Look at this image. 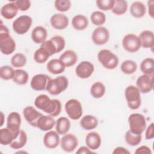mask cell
<instances>
[{
    "label": "cell",
    "instance_id": "obj_1",
    "mask_svg": "<svg viewBox=\"0 0 154 154\" xmlns=\"http://www.w3.org/2000/svg\"><path fill=\"white\" fill-rule=\"evenodd\" d=\"M34 105L52 117H57L61 111V103L58 99H51L45 94H42L36 97Z\"/></svg>",
    "mask_w": 154,
    "mask_h": 154
},
{
    "label": "cell",
    "instance_id": "obj_2",
    "mask_svg": "<svg viewBox=\"0 0 154 154\" xmlns=\"http://www.w3.org/2000/svg\"><path fill=\"white\" fill-rule=\"evenodd\" d=\"M16 49V42L10 34L8 28L2 23L0 26V50L4 55L11 54Z\"/></svg>",
    "mask_w": 154,
    "mask_h": 154
},
{
    "label": "cell",
    "instance_id": "obj_3",
    "mask_svg": "<svg viewBox=\"0 0 154 154\" xmlns=\"http://www.w3.org/2000/svg\"><path fill=\"white\" fill-rule=\"evenodd\" d=\"M97 59L103 67L108 70H113L119 65V58L108 49H102L97 54Z\"/></svg>",
    "mask_w": 154,
    "mask_h": 154
},
{
    "label": "cell",
    "instance_id": "obj_4",
    "mask_svg": "<svg viewBox=\"0 0 154 154\" xmlns=\"http://www.w3.org/2000/svg\"><path fill=\"white\" fill-rule=\"evenodd\" d=\"M140 91L135 85H129L125 90V96L128 107L131 109H138L141 104Z\"/></svg>",
    "mask_w": 154,
    "mask_h": 154
},
{
    "label": "cell",
    "instance_id": "obj_5",
    "mask_svg": "<svg viewBox=\"0 0 154 154\" xmlns=\"http://www.w3.org/2000/svg\"><path fill=\"white\" fill-rule=\"evenodd\" d=\"M69 85V81L64 76H58L55 78H51L49 81L46 90L52 95H58L65 91Z\"/></svg>",
    "mask_w": 154,
    "mask_h": 154
},
{
    "label": "cell",
    "instance_id": "obj_6",
    "mask_svg": "<svg viewBox=\"0 0 154 154\" xmlns=\"http://www.w3.org/2000/svg\"><path fill=\"white\" fill-rule=\"evenodd\" d=\"M129 131L134 134H142L146 128L145 117L140 113H132L128 117Z\"/></svg>",
    "mask_w": 154,
    "mask_h": 154
},
{
    "label": "cell",
    "instance_id": "obj_7",
    "mask_svg": "<svg viewBox=\"0 0 154 154\" xmlns=\"http://www.w3.org/2000/svg\"><path fill=\"white\" fill-rule=\"evenodd\" d=\"M64 109L68 117L73 120L79 119L83 113L81 102L75 99L68 100L65 103Z\"/></svg>",
    "mask_w": 154,
    "mask_h": 154
},
{
    "label": "cell",
    "instance_id": "obj_8",
    "mask_svg": "<svg viewBox=\"0 0 154 154\" xmlns=\"http://www.w3.org/2000/svg\"><path fill=\"white\" fill-rule=\"evenodd\" d=\"M32 23V18L28 15H22L16 19L12 24L13 31L19 35L26 34Z\"/></svg>",
    "mask_w": 154,
    "mask_h": 154
},
{
    "label": "cell",
    "instance_id": "obj_9",
    "mask_svg": "<svg viewBox=\"0 0 154 154\" xmlns=\"http://www.w3.org/2000/svg\"><path fill=\"white\" fill-rule=\"evenodd\" d=\"M122 46L125 51L131 53L137 52L141 47L138 36L132 33L127 34L123 37Z\"/></svg>",
    "mask_w": 154,
    "mask_h": 154
},
{
    "label": "cell",
    "instance_id": "obj_10",
    "mask_svg": "<svg viewBox=\"0 0 154 154\" xmlns=\"http://www.w3.org/2000/svg\"><path fill=\"white\" fill-rule=\"evenodd\" d=\"M60 144L63 150L66 152H72L78 145V140L75 135L67 133L60 139Z\"/></svg>",
    "mask_w": 154,
    "mask_h": 154
},
{
    "label": "cell",
    "instance_id": "obj_11",
    "mask_svg": "<svg viewBox=\"0 0 154 154\" xmlns=\"http://www.w3.org/2000/svg\"><path fill=\"white\" fill-rule=\"evenodd\" d=\"M109 38V32L104 26H98L95 28L91 34L93 42L96 45H103L108 42Z\"/></svg>",
    "mask_w": 154,
    "mask_h": 154
},
{
    "label": "cell",
    "instance_id": "obj_12",
    "mask_svg": "<svg viewBox=\"0 0 154 154\" xmlns=\"http://www.w3.org/2000/svg\"><path fill=\"white\" fill-rule=\"evenodd\" d=\"M136 85L140 93L150 92L153 88V75L143 74L140 76L137 79Z\"/></svg>",
    "mask_w": 154,
    "mask_h": 154
},
{
    "label": "cell",
    "instance_id": "obj_13",
    "mask_svg": "<svg viewBox=\"0 0 154 154\" xmlns=\"http://www.w3.org/2000/svg\"><path fill=\"white\" fill-rule=\"evenodd\" d=\"M94 66L92 63L88 61L80 62L75 69L76 76L81 79H87L93 73Z\"/></svg>",
    "mask_w": 154,
    "mask_h": 154
},
{
    "label": "cell",
    "instance_id": "obj_14",
    "mask_svg": "<svg viewBox=\"0 0 154 154\" xmlns=\"http://www.w3.org/2000/svg\"><path fill=\"white\" fill-rule=\"evenodd\" d=\"M51 77L46 74L39 73L35 75L31 79L30 86L35 91L45 90Z\"/></svg>",
    "mask_w": 154,
    "mask_h": 154
},
{
    "label": "cell",
    "instance_id": "obj_15",
    "mask_svg": "<svg viewBox=\"0 0 154 154\" xmlns=\"http://www.w3.org/2000/svg\"><path fill=\"white\" fill-rule=\"evenodd\" d=\"M21 125L20 115L17 112H10L7 119V128H8L17 137L20 132Z\"/></svg>",
    "mask_w": 154,
    "mask_h": 154
},
{
    "label": "cell",
    "instance_id": "obj_16",
    "mask_svg": "<svg viewBox=\"0 0 154 154\" xmlns=\"http://www.w3.org/2000/svg\"><path fill=\"white\" fill-rule=\"evenodd\" d=\"M23 115L26 121L32 126L37 128L38 119L43 115L32 106H27L23 110Z\"/></svg>",
    "mask_w": 154,
    "mask_h": 154
},
{
    "label": "cell",
    "instance_id": "obj_17",
    "mask_svg": "<svg viewBox=\"0 0 154 154\" xmlns=\"http://www.w3.org/2000/svg\"><path fill=\"white\" fill-rule=\"evenodd\" d=\"M50 23L55 29H64L69 25V18L63 13H55L51 16Z\"/></svg>",
    "mask_w": 154,
    "mask_h": 154
},
{
    "label": "cell",
    "instance_id": "obj_18",
    "mask_svg": "<svg viewBox=\"0 0 154 154\" xmlns=\"http://www.w3.org/2000/svg\"><path fill=\"white\" fill-rule=\"evenodd\" d=\"M60 142L59 134L55 131H48L43 137V144L48 149H55Z\"/></svg>",
    "mask_w": 154,
    "mask_h": 154
},
{
    "label": "cell",
    "instance_id": "obj_19",
    "mask_svg": "<svg viewBox=\"0 0 154 154\" xmlns=\"http://www.w3.org/2000/svg\"><path fill=\"white\" fill-rule=\"evenodd\" d=\"M55 120L49 115H42L38 120L37 128L42 131H49L55 125Z\"/></svg>",
    "mask_w": 154,
    "mask_h": 154
},
{
    "label": "cell",
    "instance_id": "obj_20",
    "mask_svg": "<svg viewBox=\"0 0 154 154\" xmlns=\"http://www.w3.org/2000/svg\"><path fill=\"white\" fill-rule=\"evenodd\" d=\"M102 143L100 135L96 132H90L85 137L86 146L91 150L98 149Z\"/></svg>",
    "mask_w": 154,
    "mask_h": 154
},
{
    "label": "cell",
    "instance_id": "obj_21",
    "mask_svg": "<svg viewBox=\"0 0 154 154\" xmlns=\"http://www.w3.org/2000/svg\"><path fill=\"white\" fill-rule=\"evenodd\" d=\"M18 8H17L14 2H10L4 4L1 8V15L5 19L10 20L13 19L18 13Z\"/></svg>",
    "mask_w": 154,
    "mask_h": 154
},
{
    "label": "cell",
    "instance_id": "obj_22",
    "mask_svg": "<svg viewBox=\"0 0 154 154\" xmlns=\"http://www.w3.org/2000/svg\"><path fill=\"white\" fill-rule=\"evenodd\" d=\"M141 46L144 48L152 49L154 46V34L152 31L144 30L138 36Z\"/></svg>",
    "mask_w": 154,
    "mask_h": 154
},
{
    "label": "cell",
    "instance_id": "obj_23",
    "mask_svg": "<svg viewBox=\"0 0 154 154\" xmlns=\"http://www.w3.org/2000/svg\"><path fill=\"white\" fill-rule=\"evenodd\" d=\"M66 67H69L74 66L78 61V55L76 53L71 49L66 50L60 57L59 58Z\"/></svg>",
    "mask_w": 154,
    "mask_h": 154
},
{
    "label": "cell",
    "instance_id": "obj_24",
    "mask_svg": "<svg viewBox=\"0 0 154 154\" xmlns=\"http://www.w3.org/2000/svg\"><path fill=\"white\" fill-rule=\"evenodd\" d=\"M48 36V31L46 29L42 26H35L31 32V39L37 44L42 43L45 40Z\"/></svg>",
    "mask_w": 154,
    "mask_h": 154
},
{
    "label": "cell",
    "instance_id": "obj_25",
    "mask_svg": "<svg viewBox=\"0 0 154 154\" xmlns=\"http://www.w3.org/2000/svg\"><path fill=\"white\" fill-rule=\"evenodd\" d=\"M46 68L49 73L54 75H58L65 70L66 66L60 59L54 58L47 63Z\"/></svg>",
    "mask_w": 154,
    "mask_h": 154
},
{
    "label": "cell",
    "instance_id": "obj_26",
    "mask_svg": "<svg viewBox=\"0 0 154 154\" xmlns=\"http://www.w3.org/2000/svg\"><path fill=\"white\" fill-rule=\"evenodd\" d=\"M146 13L145 5L140 1H134L130 6V13L135 18L143 17Z\"/></svg>",
    "mask_w": 154,
    "mask_h": 154
},
{
    "label": "cell",
    "instance_id": "obj_27",
    "mask_svg": "<svg viewBox=\"0 0 154 154\" xmlns=\"http://www.w3.org/2000/svg\"><path fill=\"white\" fill-rule=\"evenodd\" d=\"M80 125L85 130H93L97 126L98 120L94 116L86 115L80 120Z\"/></svg>",
    "mask_w": 154,
    "mask_h": 154
},
{
    "label": "cell",
    "instance_id": "obj_28",
    "mask_svg": "<svg viewBox=\"0 0 154 154\" xmlns=\"http://www.w3.org/2000/svg\"><path fill=\"white\" fill-rule=\"evenodd\" d=\"M88 25L87 17L83 14L75 15L72 20V25L77 31L84 30Z\"/></svg>",
    "mask_w": 154,
    "mask_h": 154
},
{
    "label": "cell",
    "instance_id": "obj_29",
    "mask_svg": "<svg viewBox=\"0 0 154 154\" xmlns=\"http://www.w3.org/2000/svg\"><path fill=\"white\" fill-rule=\"evenodd\" d=\"M70 128V122L66 117H59L55 123V130L61 135H64L68 132Z\"/></svg>",
    "mask_w": 154,
    "mask_h": 154
},
{
    "label": "cell",
    "instance_id": "obj_30",
    "mask_svg": "<svg viewBox=\"0 0 154 154\" xmlns=\"http://www.w3.org/2000/svg\"><path fill=\"white\" fill-rule=\"evenodd\" d=\"M17 137L7 127L0 129V143L3 146L10 145Z\"/></svg>",
    "mask_w": 154,
    "mask_h": 154
},
{
    "label": "cell",
    "instance_id": "obj_31",
    "mask_svg": "<svg viewBox=\"0 0 154 154\" xmlns=\"http://www.w3.org/2000/svg\"><path fill=\"white\" fill-rule=\"evenodd\" d=\"M90 94L95 99H99L102 97L106 91L105 85L100 82L97 81L94 82L90 87Z\"/></svg>",
    "mask_w": 154,
    "mask_h": 154
},
{
    "label": "cell",
    "instance_id": "obj_32",
    "mask_svg": "<svg viewBox=\"0 0 154 154\" xmlns=\"http://www.w3.org/2000/svg\"><path fill=\"white\" fill-rule=\"evenodd\" d=\"M27 140L28 137L26 133L24 131L20 130L17 137L15 138L9 146L13 149H20L26 145Z\"/></svg>",
    "mask_w": 154,
    "mask_h": 154
},
{
    "label": "cell",
    "instance_id": "obj_33",
    "mask_svg": "<svg viewBox=\"0 0 154 154\" xmlns=\"http://www.w3.org/2000/svg\"><path fill=\"white\" fill-rule=\"evenodd\" d=\"M29 78L28 73L26 71L23 69L14 70V73L13 78V81L14 83L18 85H25Z\"/></svg>",
    "mask_w": 154,
    "mask_h": 154
},
{
    "label": "cell",
    "instance_id": "obj_34",
    "mask_svg": "<svg viewBox=\"0 0 154 154\" xmlns=\"http://www.w3.org/2000/svg\"><path fill=\"white\" fill-rule=\"evenodd\" d=\"M140 68L141 71L145 75H153L154 60L152 58H146L142 61Z\"/></svg>",
    "mask_w": 154,
    "mask_h": 154
},
{
    "label": "cell",
    "instance_id": "obj_35",
    "mask_svg": "<svg viewBox=\"0 0 154 154\" xmlns=\"http://www.w3.org/2000/svg\"><path fill=\"white\" fill-rule=\"evenodd\" d=\"M128 2L125 0H116L113 6L112 12L117 16L124 14L128 10Z\"/></svg>",
    "mask_w": 154,
    "mask_h": 154
},
{
    "label": "cell",
    "instance_id": "obj_36",
    "mask_svg": "<svg viewBox=\"0 0 154 154\" xmlns=\"http://www.w3.org/2000/svg\"><path fill=\"white\" fill-rule=\"evenodd\" d=\"M122 72L126 75H131L135 73L137 69V64L135 61L128 60L123 61L120 66Z\"/></svg>",
    "mask_w": 154,
    "mask_h": 154
},
{
    "label": "cell",
    "instance_id": "obj_37",
    "mask_svg": "<svg viewBox=\"0 0 154 154\" xmlns=\"http://www.w3.org/2000/svg\"><path fill=\"white\" fill-rule=\"evenodd\" d=\"M125 141L128 144L131 146H135L139 144L142 139L141 134H136L128 130L125 135Z\"/></svg>",
    "mask_w": 154,
    "mask_h": 154
},
{
    "label": "cell",
    "instance_id": "obj_38",
    "mask_svg": "<svg viewBox=\"0 0 154 154\" xmlns=\"http://www.w3.org/2000/svg\"><path fill=\"white\" fill-rule=\"evenodd\" d=\"M27 62L26 56L22 53L15 54L11 58L10 63L13 67L16 68H21L25 66Z\"/></svg>",
    "mask_w": 154,
    "mask_h": 154
},
{
    "label": "cell",
    "instance_id": "obj_39",
    "mask_svg": "<svg viewBox=\"0 0 154 154\" xmlns=\"http://www.w3.org/2000/svg\"><path fill=\"white\" fill-rule=\"evenodd\" d=\"M50 57L48 52L42 47H40L37 49L34 54V60L38 64H43L46 63Z\"/></svg>",
    "mask_w": 154,
    "mask_h": 154
},
{
    "label": "cell",
    "instance_id": "obj_40",
    "mask_svg": "<svg viewBox=\"0 0 154 154\" xmlns=\"http://www.w3.org/2000/svg\"><path fill=\"white\" fill-rule=\"evenodd\" d=\"M90 20L94 25L101 26L106 22V16L101 11H95L91 13Z\"/></svg>",
    "mask_w": 154,
    "mask_h": 154
},
{
    "label": "cell",
    "instance_id": "obj_41",
    "mask_svg": "<svg viewBox=\"0 0 154 154\" xmlns=\"http://www.w3.org/2000/svg\"><path fill=\"white\" fill-rule=\"evenodd\" d=\"M14 70L9 66H2L0 68V77L3 80L12 79L14 76Z\"/></svg>",
    "mask_w": 154,
    "mask_h": 154
},
{
    "label": "cell",
    "instance_id": "obj_42",
    "mask_svg": "<svg viewBox=\"0 0 154 154\" xmlns=\"http://www.w3.org/2000/svg\"><path fill=\"white\" fill-rule=\"evenodd\" d=\"M72 5L70 0H56L54 2V6L57 10L60 12H66L69 10Z\"/></svg>",
    "mask_w": 154,
    "mask_h": 154
},
{
    "label": "cell",
    "instance_id": "obj_43",
    "mask_svg": "<svg viewBox=\"0 0 154 154\" xmlns=\"http://www.w3.org/2000/svg\"><path fill=\"white\" fill-rule=\"evenodd\" d=\"M50 39L54 43L56 48L57 53L63 51V49H64V48H65L66 41L63 37L61 35H54Z\"/></svg>",
    "mask_w": 154,
    "mask_h": 154
},
{
    "label": "cell",
    "instance_id": "obj_44",
    "mask_svg": "<svg viewBox=\"0 0 154 154\" xmlns=\"http://www.w3.org/2000/svg\"><path fill=\"white\" fill-rule=\"evenodd\" d=\"M115 0H97L96 1L97 7L102 11H108L112 9Z\"/></svg>",
    "mask_w": 154,
    "mask_h": 154
},
{
    "label": "cell",
    "instance_id": "obj_45",
    "mask_svg": "<svg viewBox=\"0 0 154 154\" xmlns=\"http://www.w3.org/2000/svg\"><path fill=\"white\" fill-rule=\"evenodd\" d=\"M40 46L43 48L48 52L50 57H51L53 55L57 53L56 48H55L54 43L52 42V41L51 39L45 40L44 42H43L41 44Z\"/></svg>",
    "mask_w": 154,
    "mask_h": 154
},
{
    "label": "cell",
    "instance_id": "obj_46",
    "mask_svg": "<svg viewBox=\"0 0 154 154\" xmlns=\"http://www.w3.org/2000/svg\"><path fill=\"white\" fill-rule=\"evenodd\" d=\"M19 11H25L31 7V1L29 0H17L14 1Z\"/></svg>",
    "mask_w": 154,
    "mask_h": 154
},
{
    "label": "cell",
    "instance_id": "obj_47",
    "mask_svg": "<svg viewBox=\"0 0 154 154\" xmlns=\"http://www.w3.org/2000/svg\"><path fill=\"white\" fill-rule=\"evenodd\" d=\"M154 137V123H151L147 128L145 132V138L146 140H151Z\"/></svg>",
    "mask_w": 154,
    "mask_h": 154
},
{
    "label": "cell",
    "instance_id": "obj_48",
    "mask_svg": "<svg viewBox=\"0 0 154 154\" xmlns=\"http://www.w3.org/2000/svg\"><path fill=\"white\" fill-rule=\"evenodd\" d=\"M135 153H136V154H143V153L151 154L152 151L148 146L143 145V146H141L139 147H138L136 149V150L135 151Z\"/></svg>",
    "mask_w": 154,
    "mask_h": 154
},
{
    "label": "cell",
    "instance_id": "obj_49",
    "mask_svg": "<svg viewBox=\"0 0 154 154\" xmlns=\"http://www.w3.org/2000/svg\"><path fill=\"white\" fill-rule=\"evenodd\" d=\"M112 153L113 154H129L130 152L123 147L118 146L114 149Z\"/></svg>",
    "mask_w": 154,
    "mask_h": 154
},
{
    "label": "cell",
    "instance_id": "obj_50",
    "mask_svg": "<svg viewBox=\"0 0 154 154\" xmlns=\"http://www.w3.org/2000/svg\"><path fill=\"white\" fill-rule=\"evenodd\" d=\"M78 154H88V153H93L94 152L90 150L87 146H81L76 152Z\"/></svg>",
    "mask_w": 154,
    "mask_h": 154
},
{
    "label": "cell",
    "instance_id": "obj_51",
    "mask_svg": "<svg viewBox=\"0 0 154 154\" xmlns=\"http://www.w3.org/2000/svg\"><path fill=\"white\" fill-rule=\"evenodd\" d=\"M153 0H150L147 1V6H148V12L149 16L151 18L153 19L154 17V11H153Z\"/></svg>",
    "mask_w": 154,
    "mask_h": 154
},
{
    "label": "cell",
    "instance_id": "obj_52",
    "mask_svg": "<svg viewBox=\"0 0 154 154\" xmlns=\"http://www.w3.org/2000/svg\"><path fill=\"white\" fill-rule=\"evenodd\" d=\"M3 117H4V114H3L2 112H1V119H2V123H1V125H0L1 126H2V125H3V122H4Z\"/></svg>",
    "mask_w": 154,
    "mask_h": 154
}]
</instances>
